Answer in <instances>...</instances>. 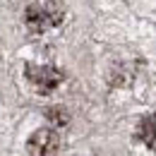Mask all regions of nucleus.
<instances>
[{"label":"nucleus","instance_id":"obj_1","mask_svg":"<svg viewBox=\"0 0 156 156\" xmlns=\"http://www.w3.org/2000/svg\"><path fill=\"white\" fill-rule=\"evenodd\" d=\"M62 20H65V5L60 0H34L24 10V24L34 34L51 31Z\"/></svg>","mask_w":156,"mask_h":156},{"label":"nucleus","instance_id":"obj_2","mask_svg":"<svg viewBox=\"0 0 156 156\" xmlns=\"http://www.w3.org/2000/svg\"><path fill=\"white\" fill-rule=\"evenodd\" d=\"M24 75H27L29 84L39 94H51L62 82V75H60L55 67H48V65H27V72Z\"/></svg>","mask_w":156,"mask_h":156},{"label":"nucleus","instance_id":"obj_3","mask_svg":"<svg viewBox=\"0 0 156 156\" xmlns=\"http://www.w3.org/2000/svg\"><path fill=\"white\" fill-rule=\"evenodd\" d=\"M27 149H29L31 156H53L60 149V137L51 127H41V130H36L29 137Z\"/></svg>","mask_w":156,"mask_h":156},{"label":"nucleus","instance_id":"obj_4","mask_svg":"<svg viewBox=\"0 0 156 156\" xmlns=\"http://www.w3.org/2000/svg\"><path fill=\"white\" fill-rule=\"evenodd\" d=\"M139 137H142L149 147L156 149V115H149V118H144V120L139 122Z\"/></svg>","mask_w":156,"mask_h":156}]
</instances>
